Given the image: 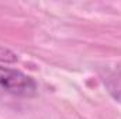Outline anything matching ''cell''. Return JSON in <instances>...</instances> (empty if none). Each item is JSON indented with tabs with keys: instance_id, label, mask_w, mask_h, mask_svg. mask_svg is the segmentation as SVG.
<instances>
[{
	"instance_id": "cell-2",
	"label": "cell",
	"mask_w": 121,
	"mask_h": 119,
	"mask_svg": "<svg viewBox=\"0 0 121 119\" xmlns=\"http://www.w3.org/2000/svg\"><path fill=\"white\" fill-rule=\"evenodd\" d=\"M17 60H18L17 53H14L11 49L0 45V62L1 63H16Z\"/></svg>"
},
{
	"instance_id": "cell-1",
	"label": "cell",
	"mask_w": 121,
	"mask_h": 119,
	"mask_svg": "<svg viewBox=\"0 0 121 119\" xmlns=\"http://www.w3.org/2000/svg\"><path fill=\"white\" fill-rule=\"evenodd\" d=\"M0 87L20 97H32L37 92V83L32 77L4 66H0Z\"/></svg>"
}]
</instances>
